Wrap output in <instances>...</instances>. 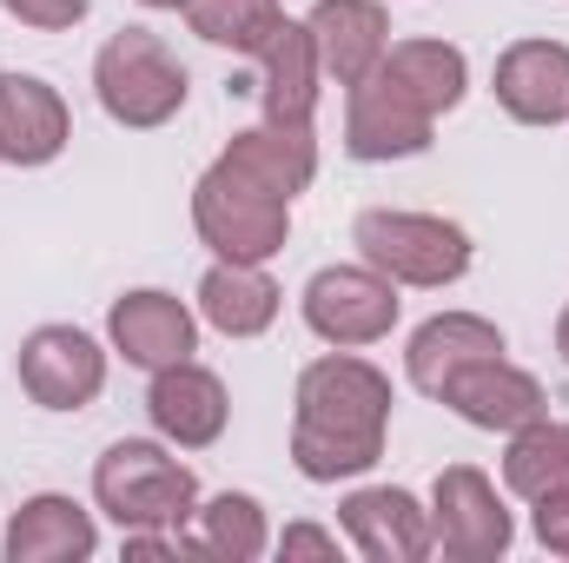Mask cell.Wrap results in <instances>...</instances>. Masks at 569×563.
Listing matches in <instances>:
<instances>
[{
  "instance_id": "cell-5",
  "label": "cell",
  "mask_w": 569,
  "mask_h": 563,
  "mask_svg": "<svg viewBox=\"0 0 569 563\" xmlns=\"http://www.w3.org/2000/svg\"><path fill=\"white\" fill-rule=\"evenodd\" d=\"M351 246L365 266H378L398 285H418V292H443L470 273V233L457 219H437V213L371 206V213H358Z\"/></svg>"
},
{
  "instance_id": "cell-11",
  "label": "cell",
  "mask_w": 569,
  "mask_h": 563,
  "mask_svg": "<svg viewBox=\"0 0 569 563\" xmlns=\"http://www.w3.org/2000/svg\"><path fill=\"white\" fill-rule=\"evenodd\" d=\"M146 418L166 444L179 451H206L226 437V418H232V398H226V378L206 372L199 358H179L166 372H152L146 385Z\"/></svg>"
},
{
  "instance_id": "cell-18",
  "label": "cell",
  "mask_w": 569,
  "mask_h": 563,
  "mask_svg": "<svg viewBox=\"0 0 569 563\" xmlns=\"http://www.w3.org/2000/svg\"><path fill=\"white\" fill-rule=\"evenodd\" d=\"M497 352H503V332L490 318H477V312H437V318H425L411 332V345H405V378L425 398H437L450 372H463L477 358H497Z\"/></svg>"
},
{
  "instance_id": "cell-20",
  "label": "cell",
  "mask_w": 569,
  "mask_h": 563,
  "mask_svg": "<svg viewBox=\"0 0 569 563\" xmlns=\"http://www.w3.org/2000/svg\"><path fill=\"white\" fill-rule=\"evenodd\" d=\"M279 305H284V292L272 285L266 266L219 259V266L199 279V318H206L212 332H226V338H259V332H272Z\"/></svg>"
},
{
  "instance_id": "cell-2",
  "label": "cell",
  "mask_w": 569,
  "mask_h": 563,
  "mask_svg": "<svg viewBox=\"0 0 569 563\" xmlns=\"http://www.w3.org/2000/svg\"><path fill=\"white\" fill-rule=\"evenodd\" d=\"M93 504L120 531H186L199 517V477L152 437H120L93 464Z\"/></svg>"
},
{
  "instance_id": "cell-13",
  "label": "cell",
  "mask_w": 569,
  "mask_h": 563,
  "mask_svg": "<svg viewBox=\"0 0 569 563\" xmlns=\"http://www.w3.org/2000/svg\"><path fill=\"white\" fill-rule=\"evenodd\" d=\"M497 107L517 127H563L569 120V47L563 40H510L490 73Z\"/></svg>"
},
{
  "instance_id": "cell-27",
  "label": "cell",
  "mask_w": 569,
  "mask_h": 563,
  "mask_svg": "<svg viewBox=\"0 0 569 563\" xmlns=\"http://www.w3.org/2000/svg\"><path fill=\"white\" fill-rule=\"evenodd\" d=\"M530 524H537V544H543L550 557H569V491H550V497H537Z\"/></svg>"
},
{
  "instance_id": "cell-1",
  "label": "cell",
  "mask_w": 569,
  "mask_h": 563,
  "mask_svg": "<svg viewBox=\"0 0 569 563\" xmlns=\"http://www.w3.org/2000/svg\"><path fill=\"white\" fill-rule=\"evenodd\" d=\"M291 464L305 484H338V477H365L385 457V431H391V378L358 358V352H325L298 372V398H291Z\"/></svg>"
},
{
  "instance_id": "cell-29",
  "label": "cell",
  "mask_w": 569,
  "mask_h": 563,
  "mask_svg": "<svg viewBox=\"0 0 569 563\" xmlns=\"http://www.w3.org/2000/svg\"><path fill=\"white\" fill-rule=\"evenodd\" d=\"M557 352H563V365H569V305H563V318H557Z\"/></svg>"
},
{
  "instance_id": "cell-15",
  "label": "cell",
  "mask_w": 569,
  "mask_h": 563,
  "mask_svg": "<svg viewBox=\"0 0 569 563\" xmlns=\"http://www.w3.org/2000/svg\"><path fill=\"white\" fill-rule=\"evenodd\" d=\"M73 140L60 87L40 73H0V166H53Z\"/></svg>"
},
{
  "instance_id": "cell-14",
  "label": "cell",
  "mask_w": 569,
  "mask_h": 563,
  "mask_svg": "<svg viewBox=\"0 0 569 563\" xmlns=\"http://www.w3.org/2000/svg\"><path fill=\"white\" fill-rule=\"evenodd\" d=\"M338 524L351 537V551L371 563H425L430 557V511L398 491V484H365L338 504Z\"/></svg>"
},
{
  "instance_id": "cell-8",
  "label": "cell",
  "mask_w": 569,
  "mask_h": 563,
  "mask_svg": "<svg viewBox=\"0 0 569 563\" xmlns=\"http://www.w3.org/2000/svg\"><path fill=\"white\" fill-rule=\"evenodd\" d=\"M437 134V113L425 100L378 60L358 87H345V152L365 159V166H385V159H411L425 152Z\"/></svg>"
},
{
  "instance_id": "cell-26",
  "label": "cell",
  "mask_w": 569,
  "mask_h": 563,
  "mask_svg": "<svg viewBox=\"0 0 569 563\" xmlns=\"http://www.w3.org/2000/svg\"><path fill=\"white\" fill-rule=\"evenodd\" d=\"M20 27H33V33H67V27H80L87 20V0H0Z\"/></svg>"
},
{
  "instance_id": "cell-28",
  "label": "cell",
  "mask_w": 569,
  "mask_h": 563,
  "mask_svg": "<svg viewBox=\"0 0 569 563\" xmlns=\"http://www.w3.org/2000/svg\"><path fill=\"white\" fill-rule=\"evenodd\" d=\"M284 557H338V531H318V524H291L279 537Z\"/></svg>"
},
{
  "instance_id": "cell-6",
  "label": "cell",
  "mask_w": 569,
  "mask_h": 563,
  "mask_svg": "<svg viewBox=\"0 0 569 563\" xmlns=\"http://www.w3.org/2000/svg\"><path fill=\"white\" fill-rule=\"evenodd\" d=\"M398 279H385L378 266H318L305 292H298V312H305V325L325 338V345H338V352H358V345H378V338H391V325H398Z\"/></svg>"
},
{
  "instance_id": "cell-19",
  "label": "cell",
  "mask_w": 569,
  "mask_h": 563,
  "mask_svg": "<svg viewBox=\"0 0 569 563\" xmlns=\"http://www.w3.org/2000/svg\"><path fill=\"white\" fill-rule=\"evenodd\" d=\"M259 67H266V73H259V107H266V120L311 127L325 73H318V47H311L305 20H291V13H284L279 33H272V40H266V53H259Z\"/></svg>"
},
{
  "instance_id": "cell-16",
  "label": "cell",
  "mask_w": 569,
  "mask_h": 563,
  "mask_svg": "<svg viewBox=\"0 0 569 563\" xmlns=\"http://www.w3.org/2000/svg\"><path fill=\"white\" fill-rule=\"evenodd\" d=\"M305 33L318 47V73L331 87H358L391 47V13L378 0H318L305 13Z\"/></svg>"
},
{
  "instance_id": "cell-21",
  "label": "cell",
  "mask_w": 569,
  "mask_h": 563,
  "mask_svg": "<svg viewBox=\"0 0 569 563\" xmlns=\"http://www.w3.org/2000/svg\"><path fill=\"white\" fill-rule=\"evenodd\" d=\"M226 159L246 166V172H252L259 186H272L279 199H298V192L318 179V140H311V127H284V120H259V127L232 134Z\"/></svg>"
},
{
  "instance_id": "cell-22",
  "label": "cell",
  "mask_w": 569,
  "mask_h": 563,
  "mask_svg": "<svg viewBox=\"0 0 569 563\" xmlns=\"http://www.w3.org/2000/svg\"><path fill=\"white\" fill-rule=\"evenodd\" d=\"M503 484L537 504L550 491H569V418H530L523 431H510V451H503Z\"/></svg>"
},
{
  "instance_id": "cell-30",
  "label": "cell",
  "mask_w": 569,
  "mask_h": 563,
  "mask_svg": "<svg viewBox=\"0 0 569 563\" xmlns=\"http://www.w3.org/2000/svg\"><path fill=\"white\" fill-rule=\"evenodd\" d=\"M140 7H186V0H140Z\"/></svg>"
},
{
  "instance_id": "cell-10",
  "label": "cell",
  "mask_w": 569,
  "mask_h": 563,
  "mask_svg": "<svg viewBox=\"0 0 569 563\" xmlns=\"http://www.w3.org/2000/svg\"><path fill=\"white\" fill-rule=\"evenodd\" d=\"M437 405H450L463 424H477V431H523L530 418H543L550 412V392L537 385V372H523V365H510L503 352L497 358H477V365H463V372H450L443 378V392H437Z\"/></svg>"
},
{
  "instance_id": "cell-7",
  "label": "cell",
  "mask_w": 569,
  "mask_h": 563,
  "mask_svg": "<svg viewBox=\"0 0 569 563\" xmlns=\"http://www.w3.org/2000/svg\"><path fill=\"white\" fill-rule=\"evenodd\" d=\"M517 544V524L497 497V484L477 464H443L430 484V551L450 563H497Z\"/></svg>"
},
{
  "instance_id": "cell-3",
  "label": "cell",
  "mask_w": 569,
  "mask_h": 563,
  "mask_svg": "<svg viewBox=\"0 0 569 563\" xmlns=\"http://www.w3.org/2000/svg\"><path fill=\"white\" fill-rule=\"evenodd\" d=\"M192 226L212 246V259H239V266H266L279 259L291 239V199L272 186H259L246 166H232L226 152L199 172L192 186Z\"/></svg>"
},
{
  "instance_id": "cell-25",
  "label": "cell",
  "mask_w": 569,
  "mask_h": 563,
  "mask_svg": "<svg viewBox=\"0 0 569 563\" xmlns=\"http://www.w3.org/2000/svg\"><path fill=\"white\" fill-rule=\"evenodd\" d=\"M284 7L279 0H186V27L206 47H232V53H266V40L279 33Z\"/></svg>"
},
{
  "instance_id": "cell-9",
  "label": "cell",
  "mask_w": 569,
  "mask_h": 563,
  "mask_svg": "<svg viewBox=\"0 0 569 563\" xmlns=\"http://www.w3.org/2000/svg\"><path fill=\"white\" fill-rule=\"evenodd\" d=\"M13 372H20V392L40 412H87L107 392V352L80 325H33L20 338Z\"/></svg>"
},
{
  "instance_id": "cell-24",
  "label": "cell",
  "mask_w": 569,
  "mask_h": 563,
  "mask_svg": "<svg viewBox=\"0 0 569 563\" xmlns=\"http://www.w3.org/2000/svg\"><path fill=\"white\" fill-rule=\"evenodd\" d=\"M385 67L425 100L437 120L470 93V60H463V47H450V40H398V47H385Z\"/></svg>"
},
{
  "instance_id": "cell-4",
  "label": "cell",
  "mask_w": 569,
  "mask_h": 563,
  "mask_svg": "<svg viewBox=\"0 0 569 563\" xmlns=\"http://www.w3.org/2000/svg\"><path fill=\"white\" fill-rule=\"evenodd\" d=\"M93 93H100L107 120H120V127H133V134H152V127L179 120L192 80H186L179 53H172L152 27H120V33L100 47V60H93Z\"/></svg>"
},
{
  "instance_id": "cell-12",
  "label": "cell",
  "mask_w": 569,
  "mask_h": 563,
  "mask_svg": "<svg viewBox=\"0 0 569 563\" xmlns=\"http://www.w3.org/2000/svg\"><path fill=\"white\" fill-rule=\"evenodd\" d=\"M107 338H113V352H120L127 365L166 372V365H179V358L199 352V318L186 312V298H172V292H159V285H140V292L113 298Z\"/></svg>"
},
{
  "instance_id": "cell-23",
  "label": "cell",
  "mask_w": 569,
  "mask_h": 563,
  "mask_svg": "<svg viewBox=\"0 0 569 563\" xmlns=\"http://www.w3.org/2000/svg\"><path fill=\"white\" fill-rule=\"evenodd\" d=\"M192 537H199V557H226V563H252L272 551V524H266V504L252 491L206 497L199 517H192Z\"/></svg>"
},
{
  "instance_id": "cell-17",
  "label": "cell",
  "mask_w": 569,
  "mask_h": 563,
  "mask_svg": "<svg viewBox=\"0 0 569 563\" xmlns=\"http://www.w3.org/2000/svg\"><path fill=\"white\" fill-rule=\"evenodd\" d=\"M0 551H7V563H80L100 551V524H93L87 504H73L60 491H40L7 517Z\"/></svg>"
}]
</instances>
